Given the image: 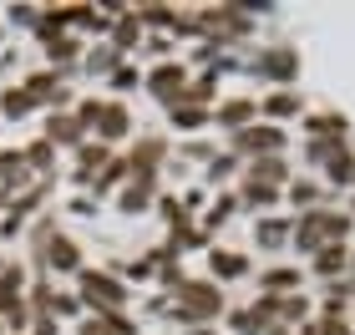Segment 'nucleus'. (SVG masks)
Listing matches in <instances>:
<instances>
[{
	"label": "nucleus",
	"instance_id": "obj_1",
	"mask_svg": "<svg viewBox=\"0 0 355 335\" xmlns=\"http://www.w3.org/2000/svg\"><path fill=\"white\" fill-rule=\"evenodd\" d=\"M345 234H350V214H335V209H310V214H300L295 223V244L304 254H320L325 244H345Z\"/></svg>",
	"mask_w": 355,
	"mask_h": 335
},
{
	"label": "nucleus",
	"instance_id": "obj_2",
	"mask_svg": "<svg viewBox=\"0 0 355 335\" xmlns=\"http://www.w3.org/2000/svg\"><path fill=\"white\" fill-rule=\"evenodd\" d=\"M223 315V290L214 280H183L178 290V320L183 325H208Z\"/></svg>",
	"mask_w": 355,
	"mask_h": 335
},
{
	"label": "nucleus",
	"instance_id": "obj_3",
	"mask_svg": "<svg viewBox=\"0 0 355 335\" xmlns=\"http://www.w3.org/2000/svg\"><path fill=\"white\" fill-rule=\"evenodd\" d=\"M76 284H82V300L96 310V315H112V310H127V284L117 275H107V269H87L76 275Z\"/></svg>",
	"mask_w": 355,
	"mask_h": 335
},
{
	"label": "nucleus",
	"instance_id": "obj_4",
	"mask_svg": "<svg viewBox=\"0 0 355 335\" xmlns=\"http://www.w3.org/2000/svg\"><path fill=\"white\" fill-rule=\"evenodd\" d=\"M254 71H259L264 82H274V87H289L300 76V51L295 46H264V51L254 56Z\"/></svg>",
	"mask_w": 355,
	"mask_h": 335
},
{
	"label": "nucleus",
	"instance_id": "obj_5",
	"mask_svg": "<svg viewBox=\"0 0 355 335\" xmlns=\"http://www.w3.org/2000/svg\"><path fill=\"white\" fill-rule=\"evenodd\" d=\"M234 148L249 153V163H254V157H274L284 148V132H279V127H269V122L264 127L254 122V127H244V132H234Z\"/></svg>",
	"mask_w": 355,
	"mask_h": 335
},
{
	"label": "nucleus",
	"instance_id": "obj_6",
	"mask_svg": "<svg viewBox=\"0 0 355 335\" xmlns=\"http://www.w3.org/2000/svg\"><path fill=\"white\" fill-rule=\"evenodd\" d=\"M148 87L173 107V102L188 92V67H183V61H163V67H153V71H148Z\"/></svg>",
	"mask_w": 355,
	"mask_h": 335
},
{
	"label": "nucleus",
	"instance_id": "obj_7",
	"mask_svg": "<svg viewBox=\"0 0 355 335\" xmlns=\"http://www.w3.org/2000/svg\"><path fill=\"white\" fill-rule=\"evenodd\" d=\"M92 132L102 137V142H117L132 132V112H127L122 102H96V122H92Z\"/></svg>",
	"mask_w": 355,
	"mask_h": 335
},
{
	"label": "nucleus",
	"instance_id": "obj_8",
	"mask_svg": "<svg viewBox=\"0 0 355 335\" xmlns=\"http://www.w3.org/2000/svg\"><path fill=\"white\" fill-rule=\"evenodd\" d=\"M41 259L56 269V275H82V249H76V239L67 234H51V244L41 249Z\"/></svg>",
	"mask_w": 355,
	"mask_h": 335
},
{
	"label": "nucleus",
	"instance_id": "obj_9",
	"mask_svg": "<svg viewBox=\"0 0 355 335\" xmlns=\"http://www.w3.org/2000/svg\"><path fill=\"white\" fill-rule=\"evenodd\" d=\"M214 122L229 127V132H244V127L259 122V102H254V97H229V102H218Z\"/></svg>",
	"mask_w": 355,
	"mask_h": 335
},
{
	"label": "nucleus",
	"instance_id": "obj_10",
	"mask_svg": "<svg viewBox=\"0 0 355 335\" xmlns=\"http://www.w3.org/2000/svg\"><path fill=\"white\" fill-rule=\"evenodd\" d=\"M153 198H157V173H132V183L122 188V214H148L153 209Z\"/></svg>",
	"mask_w": 355,
	"mask_h": 335
},
{
	"label": "nucleus",
	"instance_id": "obj_11",
	"mask_svg": "<svg viewBox=\"0 0 355 335\" xmlns=\"http://www.w3.org/2000/svg\"><path fill=\"white\" fill-rule=\"evenodd\" d=\"M107 163H112L107 142H82V148H76V183H96V173Z\"/></svg>",
	"mask_w": 355,
	"mask_h": 335
},
{
	"label": "nucleus",
	"instance_id": "obj_12",
	"mask_svg": "<svg viewBox=\"0 0 355 335\" xmlns=\"http://www.w3.org/2000/svg\"><path fill=\"white\" fill-rule=\"evenodd\" d=\"M46 142H51V148H56V142H61V148H82L87 127L76 117H56V112H51V117H46Z\"/></svg>",
	"mask_w": 355,
	"mask_h": 335
},
{
	"label": "nucleus",
	"instance_id": "obj_13",
	"mask_svg": "<svg viewBox=\"0 0 355 335\" xmlns=\"http://www.w3.org/2000/svg\"><path fill=\"white\" fill-rule=\"evenodd\" d=\"M249 183H264V188H289V163H284V157L279 153H274V157H254V163H249Z\"/></svg>",
	"mask_w": 355,
	"mask_h": 335
},
{
	"label": "nucleus",
	"instance_id": "obj_14",
	"mask_svg": "<svg viewBox=\"0 0 355 335\" xmlns=\"http://www.w3.org/2000/svg\"><path fill=\"white\" fill-rule=\"evenodd\" d=\"M310 269H315L320 280H335V275H345V269H350V244H325V249H320L315 259H310Z\"/></svg>",
	"mask_w": 355,
	"mask_h": 335
},
{
	"label": "nucleus",
	"instance_id": "obj_15",
	"mask_svg": "<svg viewBox=\"0 0 355 335\" xmlns=\"http://www.w3.org/2000/svg\"><path fill=\"white\" fill-rule=\"evenodd\" d=\"M163 153H168V142H163V137H142L137 148H132V157H127V168H132V173H157Z\"/></svg>",
	"mask_w": 355,
	"mask_h": 335
},
{
	"label": "nucleus",
	"instance_id": "obj_16",
	"mask_svg": "<svg viewBox=\"0 0 355 335\" xmlns=\"http://www.w3.org/2000/svg\"><path fill=\"white\" fill-rule=\"evenodd\" d=\"M208 269H214L218 280H239L249 269V259H244V254H234V249H208Z\"/></svg>",
	"mask_w": 355,
	"mask_h": 335
},
{
	"label": "nucleus",
	"instance_id": "obj_17",
	"mask_svg": "<svg viewBox=\"0 0 355 335\" xmlns=\"http://www.w3.org/2000/svg\"><path fill=\"white\" fill-rule=\"evenodd\" d=\"M300 107H304V97H300L295 87H284V92H274V97H264V102H259L264 117H295Z\"/></svg>",
	"mask_w": 355,
	"mask_h": 335
},
{
	"label": "nucleus",
	"instance_id": "obj_18",
	"mask_svg": "<svg viewBox=\"0 0 355 335\" xmlns=\"http://www.w3.org/2000/svg\"><path fill=\"white\" fill-rule=\"evenodd\" d=\"M304 132H310V137H345L350 122L340 117V112H315V117L304 122Z\"/></svg>",
	"mask_w": 355,
	"mask_h": 335
},
{
	"label": "nucleus",
	"instance_id": "obj_19",
	"mask_svg": "<svg viewBox=\"0 0 355 335\" xmlns=\"http://www.w3.org/2000/svg\"><path fill=\"white\" fill-rule=\"evenodd\" d=\"M112 46H117L122 56L132 51V46H142V26H137V15H132V10H127L122 21H112Z\"/></svg>",
	"mask_w": 355,
	"mask_h": 335
},
{
	"label": "nucleus",
	"instance_id": "obj_20",
	"mask_svg": "<svg viewBox=\"0 0 355 335\" xmlns=\"http://www.w3.org/2000/svg\"><path fill=\"white\" fill-rule=\"evenodd\" d=\"M0 112H6V117H26V112H36L31 87H6V92H0Z\"/></svg>",
	"mask_w": 355,
	"mask_h": 335
},
{
	"label": "nucleus",
	"instance_id": "obj_21",
	"mask_svg": "<svg viewBox=\"0 0 355 335\" xmlns=\"http://www.w3.org/2000/svg\"><path fill=\"white\" fill-rule=\"evenodd\" d=\"M259 284H264L269 295H295L300 290V269H264Z\"/></svg>",
	"mask_w": 355,
	"mask_h": 335
},
{
	"label": "nucleus",
	"instance_id": "obj_22",
	"mask_svg": "<svg viewBox=\"0 0 355 335\" xmlns=\"http://www.w3.org/2000/svg\"><path fill=\"white\" fill-rule=\"evenodd\" d=\"M239 203H244V209H254V214H264V209H274V203H279V188H264V183H244V194H239Z\"/></svg>",
	"mask_w": 355,
	"mask_h": 335
},
{
	"label": "nucleus",
	"instance_id": "obj_23",
	"mask_svg": "<svg viewBox=\"0 0 355 335\" xmlns=\"http://www.w3.org/2000/svg\"><path fill=\"white\" fill-rule=\"evenodd\" d=\"M289 198H295L300 209L310 214V209H320V198H325V188H320V183H310V178H289Z\"/></svg>",
	"mask_w": 355,
	"mask_h": 335
},
{
	"label": "nucleus",
	"instance_id": "obj_24",
	"mask_svg": "<svg viewBox=\"0 0 355 335\" xmlns=\"http://www.w3.org/2000/svg\"><path fill=\"white\" fill-rule=\"evenodd\" d=\"M117 67H122V51H117V46H102V51H87V71H92V76H96V71H102V76H112Z\"/></svg>",
	"mask_w": 355,
	"mask_h": 335
},
{
	"label": "nucleus",
	"instance_id": "obj_25",
	"mask_svg": "<svg viewBox=\"0 0 355 335\" xmlns=\"http://www.w3.org/2000/svg\"><path fill=\"white\" fill-rule=\"evenodd\" d=\"M234 209H239V198H234V194H218V198H214V209L203 214V229H223V223L234 218Z\"/></svg>",
	"mask_w": 355,
	"mask_h": 335
},
{
	"label": "nucleus",
	"instance_id": "obj_26",
	"mask_svg": "<svg viewBox=\"0 0 355 335\" xmlns=\"http://www.w3.org/2000/svg\"><path fill=\"white\" fill-rule=\"evenodd\" d=\"M168 117H173L178 132H198V127L208 122V112L203 107H168Z\"/></svg>",
	"mask_w": 355,
	"mask_h": 335
},
{
	"label": "nucleus",
	"instance_id": "obj_27",
	"mask_svg": "<svg viewBox=\"0 0 355 335\" xmlns=\"http://www.w3.org/2000/svg\"><path fill=\"white\" fill-rule=\"evenodd\" d=\"M21 157H26L31 168H41V173H46V168L56 163V148H51V142L41 137V142H31V148H21Z\"/></svg>",
	"mask_w": 355,
	"mask_h": 335
},
{
	"label": "nucleus",
	"instance_id": "obj_28",
	"mask_svg": "<svg viewBox=\"0 0 355 335\" xmlns=\"http://www.w3.org/2000/svg\"><path fill=\"white\" fill-rule=\"evenodd\" d=\"M325 178H330V183H355V157H350V153L330 157V163H325Z\"/></svg>",
	"mask_w": 355,
	"mask_h": 335
},
{
	"label": "nucleus",
	"instance_id": "obj_29",
	"mask_svg": "<svg viewBox=\"0 0 355 335\" xmlns=\"http://www.w3.org/2000/svg\"><path fill=\"white\" fill-rule=\"evenodd\" d=\"M234 168H239V157H234V153H229V157H214V163H208V188L229 183V178H234Z\"/></svg>",
	"mask_w": 355,
	"mask_h": 335
},
{
	"label": "nucleus",
	"instance_id": "obj_30",
	"mask_svg": "<svg viewBox=\"0 0 355 335\" xmlns=\"http://www.w3.org/2000/svg\"><path fill=\"white\" fill-rule=\"evenodd\" d=\"M289 234H295V229H289V223H279V218H264L259 229H254V239H264V244H284Z\"/></svg>",
	"mask_w": 355,
	"mask_h": 335
},
{
	"label": "nucleus",
	"instance_id": "obj_31",
	"mask_svg": "<svg viewBox=\"0 0 355 335\" xmlns=\"http://www.w3.org/2000/svg\"><path fill=\"white\" fill-rule=\"evenodd\" d=\"M132 82H137V71H132V67H117V71H112V87H122V92H127Z\"/></svg>",
	"mask_w": 355,
	"mask_h": 335
},
{
	"label": "nucleus",
	"instance_id": "obj_32",
	"mask_svg": "<svg viewBox=\"0 0 355 335\" xmlns=\"http://www.w3.org/2000/svg\"><path fill=\"white\" fill-rule=\"evenodd\" d=\"M300 335H325V330H320V325H300Z\"/></svg>",
	"mask_w": 355,
	"mask_h": 335
},
{
	"label": "nucleus",
	"instance_id": "obj_33",
	"mask_svg": "<svg viewBox=\"0 0 355 335\" xmlns=\"http://www.w3.org/2000/svg\"><path fill=\"white\" fill-rule=\"evenodd\" d=\"M188 335H214V330H208V325H193V330H188Z\"/></svg>",
	"mask_w": 355,
	"mask_h": 335
},
{
	"label": "nucleus",
	"instance_id": "obj_34",
	"mask_svg": "<svg viewBox=\"0 0 355 335\" xmlns=\"http://www.w3.org/2000/svg\"><path fill=\"white\" fill-rule=\"evenodd\" d=\"M350 264H355V249H350Z\"/></svg>",
	"mask_w": 355,
	"mask_h": 335
},
{
	"label": "nucleus",
	"instance_id": "obj_35",
	"mask_svg": "<svg viewBox=\"0 0 355 335\" xmlns=\"http://www.w3.org/2000/svg\"><path fill=\"white\" fill-rule=\"evenodd\" d=\"M350 214H355V198H350Z\"/></svg>",
	"mask_w": 355,
	"mask_h": 335
}]
</instances>
